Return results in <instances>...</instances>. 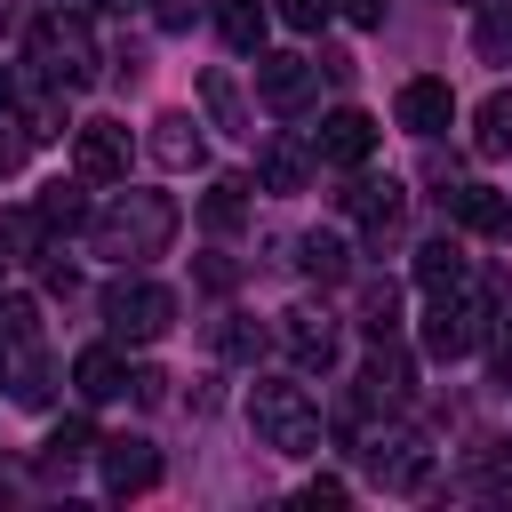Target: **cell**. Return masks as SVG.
<instances>
[{
	"label": "cell",
	"instance_id": "obj_1",
	"mask_svg": "<svg viewBox=\"0 0 512 512\" xmlns=\"http://www.w3.org/2000/svg\"><path fill=\"white\" fill-rule=\"evenodd\" d=\"M176 224H184V216H176L168 192H112L104 208H88V240H96V256H112V264L168 256Z\"/></svg>",
	"mask_w": 512,
	"mask_h": 512
},
{
	"label": "cell",
	"instance_id": "obj_2",
	"mask_svg": "<svg viewBox=\"0 0 512 512\" xmlns=\"http://www.w3.org/2000/svg\"><path fill=\"white\" fill-rule=\"evenodd\" d=\"M248 424H256V440L280 448V456H312V448H320V408H312V392L288 384V376H256V384H248Z\"/></svg>",
	"mask_w": 512,
	"mask_h": 512
},
{
	"label": "cell",
	"instance_id": "obj_3",
	"mask_svg": "<svg viewBox=\"0 0 512 512\" xmlns=\"http://www.w3.org/2000/svg\"><path fill=\"white\" fill-rule=\"evenodd\" d=\"M32 64H40V80L48 88H88L96 72H104V48H96V32L80 24V8H48L40 24H32Z\"/></svg>",
	"mask_w": 512,
	"mask_h": 512
},
{
	"label": "cell",
	"instance_id": "obj_4",
	"mask_svg": "<svg viewBox=\"0 0 512 512\" xmlns=\"http://www.w3.org/2000/svg\"><path fill=\"white\" fill-rule=\"evenodd\" d=\"M488 328H496L488 296H472V288H432V312H424V352H432V360H464V352H480Z\"/></svg>",
	"mask_w": 512,
	"mask_h": 512
},
{
	"label": "cell",
	"instance_id": "obj_5",
	"mask_svg": "<svg viewBox=\"0 0 512 512\" xmlns=\"http://www.w3.org/2000/svg\"><path fill=\"white\" fill-rule=\"evenodd\" d=\"M168 320H176V296H168L160 280L120 272V280L104 288V328H112L120 344H160V336H168Z\"/></svg>",
	"mask_w": 512,
	"mask_h": 512
},
{
	"label": "cell",
	"instance_id": "obj_6",
	"mask_svg": "<svg viewBox=\"0 0 512 512\" xmlns=\"http://www.w3.org/2000/svg\"><path fill=\"white\" fill-rule=\"evenodd\" d=\"M360 464H368V480L392 488V496H416V488L432 480V448H424L416 432H368V440H360Z\"/></svg>",
	"mask_w": 512,
	"mask_h": 512
},
{
	"label": "cell",
	"instance_id": "obj_7",
	"mask_svg": "<svg viewBox=\"0 0 512 512\" xmlns=\"http://www.w3.org/2000/svg\"><path fill=\"white\" fill-rule=\"evenodd\" d=\"M256 96H264L272 112H304V104L320 96V64H312V56H264V48H256Z\"/></svg>",
	"mask_w": 512,
	"mask_h": 512
},
{
	"label": "cell",
	"instance_id": "obj_8",
	"mask_svg": "<svg viewBox=\"0 0 512 512\" xmlns=\"http://www.w3.org/2000/svg\"><path fill=\"white\" fill-rule=\"evenodd\" d=\"M72 176H88V184H120V176H128V128H120V120H88V128H72Z\"/></svg>",
	"mask_w": 512,
	"mask_h": 512
},
{
	"label": "cell",
	"instance_id": "obj_9",
	"mask_svg": "<svg viewBox=\"0 0 512 512\" xmlns=\"http://www.w3.org/2000/svg\"><path fill=\"white\" fill-rule=\"evenodd\" d=\"M272 336L288 344V360H296V368H336V352H344V328H336L328 312H312V304L280 312V328H272Z\"/></svg>",
	"mask_w": 512,
	"mask_h": 512
},
{
	"label": "cell",
	"instance_id": "obj_10",
	"mask_svg": "<svg viewBox=\"0 0 512 512\" xmlns=\"http://www.w3.org/2000/svg\"><path fill=\"white\" fill-rule=\"evenodd\" d=\"M392 120H400L408 136H440V128L456 120V88H448V80H432V72H416V80H400Z\"/></svg>",
	"mask_w": 512,
	"mask_h": 512
},
{
	"label": "cell",
	"instance_id": "obj_11",
	"mask_svg": "<svg viewBox=\"0 0 512 512\" xmlns=\"http://www.w3.org/2000/svg\"><path fill=\"white\" fill-rule=\"evenodd\" d=\"M368 152H376V120L352 112V104H336V112L312 128V160H328V168H360Z\"/></svg>",
	"mask_w": 512,
	"mask_h": 512
},
{
	"label": "cell",
	"instance_id": "obj_12",
	"mask_svg": "<svg viewBox=\"0 0 512 512\" xmlns=\"http://www.w3.org/2000/svg\"><path fill=\"white\" fill-rule=\"evenodd\" d=\"M96 464H104V488L112 496H144V488H160V448L152 440H96Z\"/></svg>",
	"mask_w": 512,
	"mask_h": 512
},
{
	"label": "cell",
	"instance_id": "obj_13",
	"mask_svg": "<svg viewBox=\"0 0 512 512\" xmlns=\"http://www.w3.org/2000/svg\"><path fill=\"white\" fill-rule=\"evenodd\" d=\"M400 400H408V352H400L392 336H376V352H368V368H360L352 408H400Z\"/></svg>",
	"mask_w": 512,
	"mask_h": 512
},
{
	"label": "cell",
	"instance_id": "obj_14",
	"mask_svg": "<svg viewBox=\"0 0 512 512\" xmlns=\"http://www.w3.org/2000/svg\"><path fill=\"white\" fill-rule=\"evenodd\" d=\"M336 208H344L352 224H368V232H392V224H400V208H408V192H400L392 176H360V184H344V192H336Z\"/></svg>",
	"mask_w": 512,
	"mask_h": 512
},
{
	"label": "cell",
	"instance_id": "obj_15",
	"mask_svg": "<svg viewBox=\"0 0 512 512\" xmlns=\"http://www.w3.org/2000/svg\"><path fill=\"white\" fill-rule=\"evenodd\" d=\"M440 200H448V216H456L464 232H480V240L512 232V200H504V192H488V184H448Z\"/></svg>",
	"mask_w": 512,
	"mask_h": 512
},
{
	"label": "cell",
	"instance_id": "obj_16",
	"mask_svg": "<svg viewBox=\"0 0 512 512\" xmlns=\"http://www.w3.org/2000/svg\"><path fill=\"white\" fill-rule=\"evenodd\" d=\"M256 184H264V192H304V184H312V144H296V136H264V152H256Z\"/></svg>",
	"mask_w": 512,
	"mask_h": 512
},
{
	"label": "cell",
	"instance_id": "obj_17",
	"mask_svg": "<svg viewBox=\"0 0 512 512\" xmlns=\"http://www.w3.org/2000/svg\"><path fill=\"white\" fill-rule=\"evenodd\" d=\"M72 392H80L88 408H96V400H120V392H128V368H120V352H112V344H88V352L72 360Z\"/></svg>",
	"mask_w": 512,
	"mask_h": 512
},
{
	"label": "cell",
	"instance_id": "obj_18",
	"mask_svg": "<svg viewBox=\"0 0 512 512\" xmlns=\"http://www.w3.org/2000/svg\"><path fill=\"white\" fill-rule=\"evenodd\" d=\"M32 216L48 224V232H88V176H56V184H40V200H32Z\"/></svg>",
	"mask_w": 512,
	"mask_h": 512
},
{
	"label": "cell",
	"instance_id": "obj_19",
	"mask_svg": "<svg viewBox=\"0 0 512 512\" xmlns=\"http://www.w3.org/2000/svg\"><path fill=\"white\" fill-rule=\"evenodd\" d=\"M8 400L16 408H48L56 400V368L40 360V344H16L8 352Z\"/></svg>",
	"mask_w": 512,
	"mask_h": 512
},
{
	"label": "cell",
	"instance_id": "obj_20",
	"mask_svg": "<svg viewBox=\"0 0 512 512\" xmlns=\"http://www.w3.org/2000/svg\"><path fill=\"white\" fill-rule=\"evenodd\" d=\"M152 160H160V168H200V160H208L192 112H160V120H152Z\"/></svg>",
	"mask_w": 512,
	"mask_h": 512
},
{
	"label": "cell",
	"instance_id": "obj_21",
	"mask_svg": "<svg viewBox=\"0 0 512 512\" xmlns=\"http://www.w3.org/2000/svg\"><path fill=\"white\" fill-rule=\"evenodd\" d=\"M472 152H480V160H512V88L480 96V112H472Z\"/></svg>",
	"mask_w": 512,
	"mask_h": 512
},
{
	"label": "cell",
	"instance_id": "obj_22",
	"mask_svg": "<svg viewBox=\"0 0 512 512\" xmlns=\"http://www.w3.org/2000/svg\"><path fill=\"white\" fill-rule=\"evenodd\" d=\"M264 0H216V32H224V48H240V56H256L264 48Z\"/></svg>",
	"mask_w": 512,
	"mask_h": 512
},
{
	"label": "cell",
	"instance_id": "obj_23",
	"mask_svg": "<svg viewBox=\"0 0 512 512\" xmlns=\"http://www.w3.org/2000/svg\"><path fill=\"white\" fill-rule=\"evenodd\" d=\"M200 104H208V120H216L224 136H256V128H248V104H240V88H232V72H200Z\"/></svg>",
	"mask_w": 512,
	"mask_h": 512
},
{
	"label": "cell",
	"instance_id": "obj_24",
	"mask_svg": "<svg viewBox=\"0 0 512 512\" xmlns=\"http://www.w3.org/2000/svg\"><path fill=\"white\" fill-rule=\"evenodd\" d=\"M200 216H208V232H240L248 224V176H216L208 200H200Z\"/></svg>",
	"mask_w": 512,
	"mask_h": 512
},
{
	"label": "cell",
	"instance_id": "obj_25",
	"mask_svg": "<svg viewBox=\"0 0 512 512\" xmlns=\"http://www.w3.org/2000/svg\"><path fill=\"white\" fill-rule=\"evenodd\" d=\"M416 280H424V288H464V248H456L448 232H432V240L416 248Z\"/></svg>",
	"mask_w": 512,
	"mask_h": 512
},
{
	"label": "cell",
	"instance_id": "obj_26",
	"mask_svg": "<svg viewBox=\"0 0 512 512\" xmlns=\"http://www.w3.org/2000/svg\"><path fill=\"white\" fill-rule=\"evenodd\" d=\"M296 272L304 280H344V240L336 232H304L296 240Z\"/></svg>",
	"mask_w": 512,
	"mask_h": 512
},
{
	"label": "cell",
	"instance_id": "obj_27",
	"mask_svg": "<svg viewBox=\"0 0 512 512\" xmlns=\"http://www.w3.org/2000/svg\"><path fill=\"white\" fill-rule=\"evenodd\" d=\"M208 344H216V360H256V352H264V328H256L248 312H224V320L208 328Z\"/></svg>",
	"mask_w": 512,
	"mask_h": 512
},
{
	"label": "cell",
	"instance_id": "obj_28",
	"mask_svg": "<svg viewBox=\"0 0 512 512\" xmlns=\"http://www.w3.org/2000/svg\"><path fill=\"white\" fill-rule=\"evenodd\" d=\"M40 232H48V224H40L32 208H8V216H0V256H8V264H32V256H40Z\"/></svg>",
	"mask_w": 512,
	"mask_h": 512
},
{
	"label": "cell",
	"instance_id": "obj_29",
	"mask_svg": "<svg viewBox=\"0 0 512 512\" xmlns=\"http://www.w3.org/2000/svg\"><path fill=\"white\" fill-rule=\"evenodd\" d=\"M360 328H368V336H392V328H400V288H392V280H368V288H360Z\"/></svg>",
	"mask_w": 512,
	"mask_h": 512
},
{
	"label": "cell",
	"instance_id": "obj_30",
	"mask_svg": "<svg viewBox=\"0 0 512 512\" xmlns=\"http://www.w3.org/2000/svg\"><path fill=\"white\" fill-rule=\"evenodd\" d=\"M88 448H96L88 416H64V424L48 432V456H40V464H48V472H72V456H88Z\"/></svg>",
	"mask_w": 512,
	"mask_h": 512
},
{
	"label": "cell",
	"instance_id": "obj_31",
	"mask_svg": "<svg viewBox=\"0 0 512 512\" xmlns=\"http://www.w3.org/2000/svg\"><path fill=\"white\" fill-rule=\"evenodd\" d=\"M32 336H40V304L32 296H0V352H16Z\"/></svg>",
	"mask_w": 512,
	"mask_h": 512
},
{
	"label": "cell",
	"instance_id": "obj_32",
	"mask_svg": "<svg viewBox=\"0 0 512 512\" xmlns=\"http://www.w3.org/2000/svg\"><path fill=\"white\" fill-rule=\"evenodd\" d=\"M16 120H24V136H32V144H48V136H64V88H48V96H32V104H24Z\"/></svg>",
	"mask_w": 512,
	"mask_h": 512
},
{
	"label": "cell",
	"instance_id": "obj_33",
	"mask_svg": "<svg viewBox=\"0 0 512 512\" xmlns=\"http://www.w3.org/2000/svg\"><path fill=\"white\" fill-rule=\"evenodd\" d=\"M480 56H512V0H480Z\"/></svg>",
	"mask_w": 512,
	"mask_h": 512
},
{
	"label": "cell",
	"instance_id": "obj_34",
	"mask_svg": "<svg viewBox=\"0 0 512 512\" xmlns=\"http://www.w3.org/2000/svg\"><path fill=\"white\" fill-rule=\"evenodd\" d=\"M272 16H280V24H296V32H320V24L336 16V0H272Z\"/></svg>",
	"mask_w": 512,
	"mask_h": 512
},
{
	"label": "cell",
	"instance_id": "obj_35",
	"mask_svg": "<svg viewBox=\"0 0 512 512\" xmlns=\"http://www.w3.org/2000/svg\"><path fill=\"white\" fill-rule=\"evenodd\" d=\"M24 144H32V136H24V120H16V112H0V168H16V160H24Z\"/></svg>",
	"mask_w": 512,
	"mask_h": 512
},
{
	"label": "cell",
	"instance_id": "obj_36",
	"mask_svg": "<svg viewBox=\"0 0 512 512\" xmlns=\"http://www.w3.org/2000/svg\"><path fill=\"white\" fill-rule=\"evenodd\" d=\"M384 8H392V0H336V16H344V24H360V32H376V24H384Z\"/></svg>",
	"mask_w": 512,
	"mask_h": 512
},
{
	"label": "cell",
	"instance_id": "obj_37",
	"mask_svg": "<svg viewBox=\"0 0 512 512\" xmlns=\"http://www.w3.org/2000/svg\"><path fill=\"white\" fill-rule=\"evenodd\" d=\"M344 496H352V488H344V480H328V472L304 488V504H344Z\"/></svg>",
	"mask_w": 512,
	"mask_h": 512
},
{
	"label": "cell",
	"instance_id": "obj_38",
	"mask_svg": "<svg viewBox=\"0 0 512 512\" xmlns=\"http://www.w3.org/2000/svg\"><path fill=\"white\" fill-rule=\"evenodd\" d=\"M152 16H160V32H184V24H192V0H160Z\"/></svg>",
	"mask_w": 512,
	"mask_h": 512
},
{
	"label": "cell",
	"instance_id": "obj_39",
	"mask_svg": "<svg viewBox=\"0 0 512 512\" xmlns=\"http://www.w3.org/2000/svg\"><path fill=\"white\" fill-rule=\"evenodd\" d=\"M0 112H16V72L0 64Z\"/></svg>",
	"mask_w": 512,
	"mask_h": 512
},
{
	"label": "cell",
	"instance_id": "obj_40",
	"mask_svg": "<svg viewBox=\"0 0 512 512\" xmlns=\"http://www.w3.org/2000/svg\"><path fill=\"white\" fill-rule=\"evenodd\" d=\"M48 8H88V0H48Z\"/></svg>",
	"mask_w": 512,
	"mask_h": 512
},
{
	"label": "cell",
	"instance_id": "obj_41",
	"mask_svg": "<svg viewBox=\"0 0 512 512\" xmlns=\"http://www.w3.org/2000/svg\"><path fill=\"white\" fill-rule=\"evenodd\" d=\"M104 8H136V0H104Z\"/></svg>",
	"mask_w": 512,
	"mask_h": 512
},
{
	"label": "cell",
	"instance_id": "obj_42",
	"mask_svg": "<svg viewBox=\"0 0 512 512\" xmlns=\"http://www.w3.org/2000/svg\"><path fill=\"white\" fill-rule=\"evenodd\" d=\"M0 24H8V0H0Z\"/></svg>",
	"mask_w": 512,
	"mask_h": 512
},
{
	"label": "cell",
	"instance_id": "obj_43",
	"mask_svg": "<svg viewBox=\"0 0 512 512\" xmlns=\"http://www.w3.org/2000/svg\"><path fill=\"white\" fill-rule=\"evenodd\" d=\"M456 8H480V0H456Z\"/></svg>",
	"mask_w": 512,
	"mask_h": 512
}]
</instances>
